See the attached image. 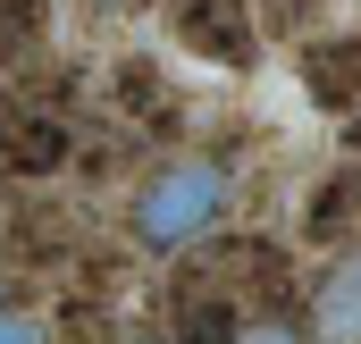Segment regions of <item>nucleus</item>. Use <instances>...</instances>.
<instances>
[{
  "instance_id": "obj_1",
  "label": "nucleus",
  "mask_w": 361,
  "mask_h": 344,
  "mask_svg": "<svg viewBox=\"0 0 361 344\" xmlns=\"http://www.w3.org/2000/svg\"><path fill=\"white\" fill-rule=\"evenodd\" d=\"M227 202H235V168H227V160H210V152H169V160H152L143 185L126 193V235H135L143 252H185V244H202V235L227 219Z\"/></svg>"
},
{
  "instance_id": "obj_2",
  "label": "nucleus",
  "mask_w": 361,
  "mask_h": 344,
  "mask_svg": "<svg viewBox=\"0 0 361 344\" xmlns=\"http://www.w3.org/2000/svg\"><path fill=\"white\" fill-rule=\"evenodd\" d=\"M169 25L193 59H219V68H252V51H261L252 0H169Z\"/></svg>"
},
{
  "instance_id": "obj_3",
  "label": "nucleus",
  "mask_w": 361,
  "mask_h": 344,
  "mask_svg": "<svg viewBox=\"0 0 361 344\" xmlns=\"http://www.w3.org/2000/svg\"><path fill=\"white\" fill-rule=\"evenodd\" d=\"M302 336L311 344H361V244H336V260L319 269V285L302 302Z\"/></svg>"
},
{
  "instance_id": "obj_4",
  "label": "nucleus",
  "mask_w": 361,
  "mask_h": 344,
  "mask_svg": "<svg viewBox=\"0 0 361 344\" xmlns=\"http://www.w3.org/2000/svg\"><path fill=\"white\" fill-rule=\"evenodd\" d=\"M0 160H8V176H59L68 160H76V135H68V118H51V109H25L17 126H0Z\"/></svg>"
},
{
  "instance_id": "obj_5",
  "label": "nucleus",
  "mask_w": 361,
  "mask_h": 344,
  "mask_svg": "<svg viewBox=\"0 0 361 344\" xmlns=\"http://www.w3.org/2000/svg\"><path fill=\"white\" fill-rule=\"evenodd\" d=\"M361 227V160H336V168L311 185V202H302V244H353Z\"/></svg>"
},
{
  "instance_id": "obj_6",
  "label": "nucleus",
  "mask_w": 361,
  "mask_h": 344,
  "mask_svg": "<svg viewBox=\"0 0 361 344\" xmlns=\"http://www.w3.org/2000/svg\"><path fill=\"white\" fill-rule=\"evenodd\" d=\"M76 252V235H68V219L51 210V202H17L8 210V269L25 260V269H51V260Z\"/></svg>"
},
{
  "instance_id": "obj_7",
  "label": "nucleus",
  "mask_w": 361,
  "mask_h": 344,
  "mask_svg": "<svg viewBox=\"0 0 361 344\" xmlns=\"http://www.w3.org/2000/svg\"><path fill=\"white\" fill-rule=\"evenodd\" d=\"M302 85H311L319 109H353L361 101V34L353 42H319V51L302 59Z\"/></svg>"
},
{
  "instance_id": "obj_8",
  "label": "nucleus",
  "mask_w": 361,
  "mask_h": 344,
  "mask_svg": "<svg viewBox=\"0 0 361 344\" xmlns=\"http://www.w3.org/2000/svg\"><path fill=\"white\" fill-rule=\"evenodd\" d=\"M118 109H126L135 126H152V118H169V109H177L152 59H118ZM152 135H169V126H152Z\"/></svg>"
},
{
  "instance_id": "obj_9",
  "label": "nucleus",
  "mask_w": 361,
  "mask_h": 344,
  "mask_svg": "<svg viewBox=\"0 0 361 344\" xmlns=\"http://www.w3.org/2000/svg\"><path fill=\"white\" fill-rule=\"evenodd\" d=\"M42 34H51V0H0V59L8 68L42 59Z\"/></svg>"
},
{
  "instance_id": "obj_10",
  "label": "nucleus",
  "mask_w": 361,
  "mask_h": 344,
  "mask_svg": "<svg viewBox=\"0 0 361 344\" xmlns=\"http://www.w3.org/2000/svg\"><path fill=\"white\" fill-rule=\"evenodd\" d=\"M235 344H311V336H302V319H294V311H252Z\"/></svg>"
},
{
  "instance_id": "obj_11",
  "label": "nucleus",
  "mask_w": 361,
  "mask_h": 344,
  "mask_svg": "<svg viewBox=\"0 0 361 344\" xmlns=\"http://www.w3.org/2000/svg\"><path fill=\"white\" fill-rule=\"evenodd\" d=\"M59 328H68V344H109V336H101V328H109V319H101V302H68V311H59Z\"/></svg>"
},
{
  "instance_id": "obj_12",
  "label": "nucleus",
  "mask_w": 361,
  "mask_h": 344,
  "mask_svg": "<svg viewBox=\"0 0 361 344\" xmlns=\"http://www.w3.org/2000/svg\"><path fill=\"white\" fill-rule=\"evenodd\" d=\"M0 344H51V336H42V319H34V311L0 302Z\"/></svg>"
},
{
  "instance_id": "obj_13",
  "label": "nucleus",
  "mask_w": 361,
  "mask_h": 344,
  "mask_svg": "<svg viewBox=\"0 0 361 344\" xmlns=\"http://www.w3.org/2000/svg\"><path fill=\"white\" fill-rule=\"evenodd\" d=\"M143 344H169V336H143Z\"/></svg>"
},
{
  "instance_id": "obj_14",
  "label": "nucleus",
  "mask_w": 361,
  "mask_h": 344,
  "mask_svg": "<svg viewBox=\"0 0 361 344\" xmlns=\"http://www.w3.org/2000/svg\"><path fill=\"white\" fill-rule=\"evenodd\" d=\"M0 302H8V294H0Z\"/></svg>"
}]
</instances>
